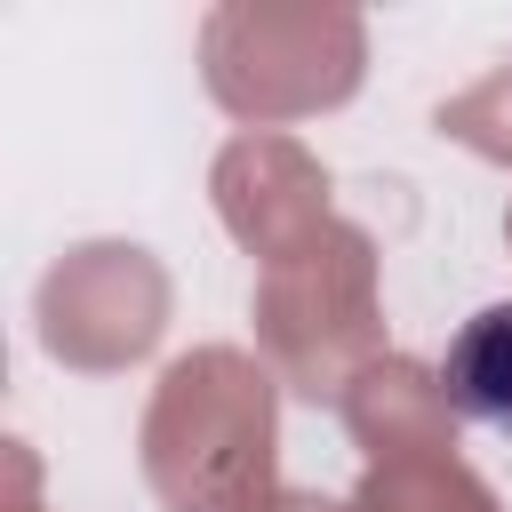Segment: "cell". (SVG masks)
<instances>
[{"label":"cell","mask_w":512,"mask_h":512,"mask_svg":"<svg viewBox=\"0 0 512 512\" xmlns=\"http://www.w3.org/2000/svg\"><path fill=\"white\" fill-rule=\"evenodd\" d=\"M440 384H448V408H456L464 424L512 440V304H488V312H472V320L448 336Z\"/></svg>","instance_id":"obj_1"}]
</instances>
